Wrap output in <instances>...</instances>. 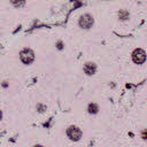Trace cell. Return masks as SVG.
<instances>
[{
    "mask_svg": "<svg viewBox=\"0 0 147 147\" xmlns=\"http://www.w3.org/2000/svg\"><path fill=\"white\" fill-rule=\"evenodd\" d=\"M37 108L39 109V111H44V109H45V106H42V105H38V106H37Z\"/></svg>",
    "mask_w": 147,
    "mask_h": 147,
    "instance_id": "obj_10",
    "label": "cell"
},
{
    "mask_svg": "<svg viewBox=\"0 0 147 147\" xmlns=\"http://www.w3.org/2000/svg\"><path fill=\"white\" fill-rule=\"evenodd\" d=\"M2 86H3V87H7V82H3V84H2Z\"/></svg>",
    "mask_w": 147,
    "mask_h": 147,
    "instance_id": "obj_11",
    "label": "cell"
},
{
    "mask_svg": "<svg viewBox=\"0 0 147 147\" xmlns=\"http://www.w3.org/2000/svg\"><path fill=\"white\" fill-rule=\"evenodd\" d=\"M140 137H141V139H142V140H147V129H145V130H142V131H141Z\"/></svg>",
    "mask_w": 147,
    "mask_h": 147,
    "instance_id": "obj_8",
    "label": "cell"
},
{
    "mask_svg": "<svg viewBox=\"0 0 147 147\" xmlns=\"http://www.w3.org/2000/svg\"><path fill=\"white\" fill-rule=\"evenodd\" d=\"M20 59L24 64H31L34 61V53L30 48H23L20 52Z\"/></svg>",
    "mask_w": 147,
    "mask_h": 147,
    "instance_id": "obj_1",
    "label": "cell"
},
{
    "mask_svg": "<svg viewBox=\"0 0 147 147\" xmlns=\"http://www.w3.org/2000/svg\"><path fill=\"white\" fill-rule=\"evenodd\" d=\"M33 147H44V146H42V145H34Z\"/></svg>",
    "mask_w": 147,
    "mask_h": 147,
    "instance_id": "obj_12",
    "label": "cell"
},
{
    "mask_svg": "<svg viewBox=\"0 0 147 147\" xmlns=\"http://www.w3.org/2000/svg\"><path fill=\"white\" fill-rule=\"evenodd\" d=\"M67 137L70 139V140H72V141H78V140H80V138H82V136H83V133H82V130L79 129V127H77V126H75V125H71V126H69L68 129H67Z\"/></svg>",
    "mask_w": 147,
    "mask_h": 147,
    "instance_id": "obj_3",
    "label": "cell"
},
{
    "mask_svg": "<svg viewBox=\"0 0 147 147\" xmlns=\"http://www.w3.org/2000/svg\"><path fill=\"white\" fill-rule=\"evenodd\" d=\"M118 17H119L121 21H126V20H129L130 15H129V13H127L126 10H119V13H118Z\"/></svg>",
    "mask_w": 147,
    "mask_h": 147,
    "instance_id": "obj_7",
    "label": "cell"
},
{
    "mask_svg": "<svg viewBox=\"0 0 147 147\" xmlns=\"http://www.w3.org/2000/svg\"><path fill=\"white\" fill-rule=\"evenodd\" d=\"M131 57H132V61L136 63V64H142L145 61H146V52L142 49V48H136L132 54H131Z\"/></svg>",
    "mask_w": 147,
    "mask_h": 147,
    "instance_id": "obj_2",
    "label": "cell"
},
{
    "mask_svg": "<svg viewBox=\"0 0 147 147\" xmlns=\"http://www.w3.org/2000/svg\"><path fill=\"white\" fill-rule=\"evenodd\" d=\"M83 70H84V72H85L86 75H88V76L94 75V74L96 72V64L93 63V62H86V63L84 64Z\"/></svg>",
    "mask_w": 147,
    "mask_h": 147,
    "instance_id": "obj_5",
    "label": "cell"
},
{
    "mask_svg": "<svg viewBox=\"0 0 147 147\" xmlns=\"http://www.w3.org/2000/svg\"><path fill=\"white\" fill-rule=\"evenodd\" d=\"M1 118H2V111L0 110V121H1Z\"/></svg>",
    "mask_w": 147,
    "mask_h": 147,
    "instance_id": "obj_13",
    "label": "cell"
},
{
    "mask_svg": "<svg viewBox=\"0 0 147 147\" xmlns=\"http://www.w3.org/2000/svg\"><path fill=\"white\" fill-rule=\"evenodd\" d=\"M99 110H100V107H99L98 103H95V102H90L88 103V106H87V113L88 114L95 115V114L99 113Z\"/></svg>",
    "mask_w": 147,
    "mask_h": 147,
    "instance_id": "obj_6",
    "label": "cell"
},
{
    "mask_svg": "<svg viewBox=\"0 0 147 147\" xmlns=\"http://www.w3.org/2000/svg\"><path fill=\"white\" fill-rule=\"evenodd\" d=\"M93 22H94L93 17L90 14H84V15L80 16V18L78 21V24L82 29H90V28H92Z\"/></svg>",
    "mask_w": 147,
    "mask_h": 147,
    "instance_id": "obj_4",
    "label": "cell"
},
{
    "mask_svg": "<svg viewBox=\"0 0 147 147\" xmlns=\"http://www.w3.org/2000/svg\"><path fill=\"white\" fill-rule=\"evenodd\" d=\"M56 45H57V48H59V49H62V48H63V44H62V41H57Z\"/></svg>",
    "mask_w": 147,
    "mask_h": 147,
    "instance_id": "obj_9",
    "label": "cell"
}]
</instances>
